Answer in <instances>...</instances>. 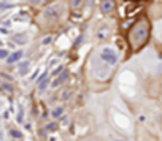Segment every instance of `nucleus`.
Returning a JSON list of instances; mask_svg holds the SVG:
<instances>
[{
	"label": "nucleus",
	"instance_id": "3",
	"mask_svg": "<svg viewBox=\"0 0 162 141\" xmlns=\"http://www.w3.org/2000/svg\"><path fill=\"white\" fill-rule=\"evenodd\" d=\"M19 57H21V52H16L14 55H11V57H10V62H14V60L19 59Z\"/></svg>",
	"mask_w": 162,
	"mask_h": 141
},
{
	"label": "nucleus",
	"instance_id": "2",
	"mask_svg": "<svg viewBox=\"0 0 162 141\" xmlns=\"http://www.w3.org/2000/svg\"><path fill=\"white\" fill-rule=\"evenodd\" d=\"M102 8H103V13H108L110 8H113V3H110V2H103V3H102Z\"/></svg>",
	"mask_w": 162,
	"mask_h": 141
},
{
	"label": "nucleus",
	"instance_id": "1",
	"mask_svg": "<svg viewBox=\"0 0 162 141\" xmlns=\"http://www.w3.org/2000/svg\"><path fill=\"white\" fill-rule=\"evenodd\" d=\"M100 57H102V60L108 62L110 65H114V63L118 62V55H116V52H114V51H111L110 48L103 49V51L100 52Z\"/></svg>",
	"mask_w": 162,
	"mask_h": 141
}]
</instances>
